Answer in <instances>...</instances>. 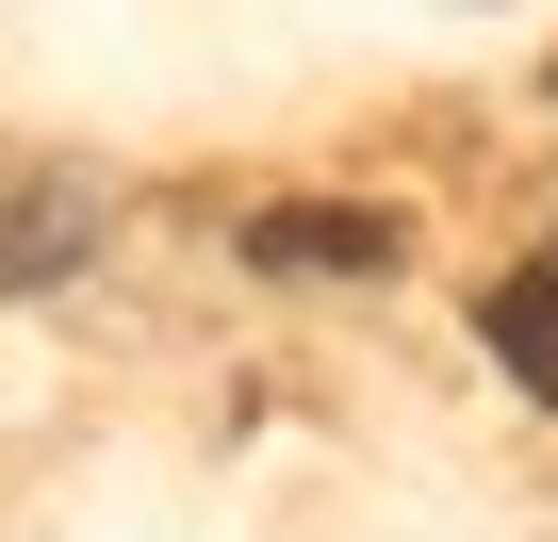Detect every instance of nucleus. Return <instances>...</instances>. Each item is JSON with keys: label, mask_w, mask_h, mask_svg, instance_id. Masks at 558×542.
Returning <instances> with one entry per match:
<instances>
[{"label": "nucleus", "mask_w": 558, "mask_h": 542, "mask_svg": "<svg viewBox=\"0 0 558 542\" xmlns=\"http://www.w3.org/2000/svg\"><path fill=\"white\" fill-rule=\"evenodd\" d=\"M83 246H99V181L50 165V148H0V297L83 280Z\"/></svg>", "instance_id": "f257e3e1"}, {"label": "nucleus", "mask_w": 558, "mask_h": 542, "mask_svg": "<svg viewBox=\"0 0 558 542\" xmlns=\"http://www.w3.org/2000/svg\"><path fill=\"white\" fill-rule=\"evenodd\" d=\"M476 329H493V362H509L525 395H558V246H542V263H509V280L476 297Z\"/></svg>", "instance_id": "7ed1b4c3"}, {"label": "nucleus", "mask_w": 558, "mask_h": 542, "mask_svg": "<svg viewBox=\"0 0 558 542\" xmlns=\"http://www.w3.org/2000/svg\"><path fill=\"white\" fill-rule=\"evenodd\" d=\"M246 263H263V280H378L395 214H362V197H263L246 214Z\"/></svg>", "instance_id": "f03ea898"}]
</instances>
